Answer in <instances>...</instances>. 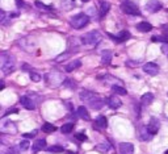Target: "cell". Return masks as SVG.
Wrapping results in <instances>:
<instances>
[{"mask_svg": "<svg viewBox=\"0 0 168 154\" xmlns=\"http://www.w3.org/2000/svg\"><path fill=\"white\" fill-rule=\"evenodd\" d=\"M100 41H101V34L97 30L88 32L82 37V43H84V45H97Z\"/></svg>", "mask_w": 168, "mask_h": 154, "instance_id": "3957f363", "label": "cell"}, {"mask_svg": "<svg viewBox=\"0 0 168 154\" xmlns=\"http://www.w3.org/2000/svg\"><path fill=\"white\" fill-rule=\"evenodd\" d=\"M74 126H75V122H66V124L62 125L60 132H62V133H64V134L71 133L72 129H74Z\"/></svg>", "mask_w": 168, "mask_h": 154, "instance_id": "603a6c76", "label": "cell"}, {"mask_svg": "<svg viewBox=\"0 0 168 154\" xmlns=\"http://www.w3.org/2000/svg\"><path fill=\"white\" fill-rule=\"evenodd\" d=\"M143 71L146 74H148V75H156V74L159 73V66L156 63L154 62H147L144 66H143Z\"/></svg>", "mask_w": 168, "mask_h": 154, "instance_id": "ba28073f", "label": "cell"}, {"mask_svg": "<svg viewBox=\"0 0 168 154\" xmlns=\"http://www.w3.org/2000/svg\"><path fill=\"white\" fill-rule=\"evenodd\" d=\"M112 90L114 91V94L116 95H126L127 94V91L123 88V87H121V86H112Z\"/></svg>", "mask_w": 168, "mask_h": 154, "instance_id": "4316f807", "label": "cell"}, {"mask_svg": "<svg viewBox=\"0 0 168 154\" xmlns=\"http://www.w3.org/2000/svg\"><path fill=\"white\" fill-rule=\"evenodd\" d=\"M16 4H17V7H19V8H21V7L25 6V3L23 2V0H16Z\"/></svg>", "mask_w": 168, "mask_h": 154, "instance_id": "f35d334b", "label": "cell"}, {"mask_svg": "<svg viewBox=\"0 0 168 154\" xmlns=\"http://www.w3.org/2000/svg\"><path fill=\"white\" fill-rule=\"evenodd\" d=\"M88 104H89V107L93 108V109H101V108H103V105L105 104V100L97 96L96 99H93L91 103H88Z\"/></svg>", "mask_w": 168, "mask_h": 154, "instance_id": "2e32d148", "label": "cell"}, {"mask_svg": "<svg viewBox=\"0 0 168 154\" xmlns=\"http://www.w3.org/2000/svg\"><path fill=\"white\" fill-rule=\"evenodd\" d=\"M46 150H47L49 153H62V152L64 150V148L60 146V145H53V146L47 148Z\"/></svg>", "mask_w": 168, "mask_h": 154, "instance_id": "484cf974", "label": "cell"}, {"mask_svg": "<svg viewBox=\"0 0 168 154\" xmlns=\"http://www.w3.org/2000/svg\"><path fill=\"white\" fill-rule=\"evenodd\" d=\"M137 29H138L139 32L147 33V32H151V30H152V25L150 23H147V21H142V23L137 24Z\"/></svg>", "mask_w": 168, "mask_h": 154, "instance_id": "9a60e30c", "label": "cell"}, {"mask_svg": "<svg viewBox=\"0 0 168 154\" xmlns=\"http://www.w3.org/2000/svg\"><path fill=\"white\" fill-rule=\"evenodd\" d=\"M134 153V146L130 142H122L120 144V154H133Z\"/></svg>", "mask_w": 168, "mask_h": 154, "instance_id": "4fadbf2b", "label": "cell"}, {"mask_svg": "<svg viewBox=\"0 0 168 154\" xmlns=\"http://www.w3.org/2000/svg\"><path fill=\"white\" fill-rule=\"evenodd\" d=\"M46 78V82L49 86H53V87H57L62 85V83H64L66 79H63V75L59 73H50V74H46L45 75Z\"/></svg>", "mask_w": 168, "mask_h": 154, "instance_id": "5b68a950", "label": "cell"}, {"mask_svg": "<svg viewBox=\"0 0 168 154\" xmlns=\"http://www.w3.org/2000/svg\"><path fill=\"white\" fill-rule=\"evenodd\" d=\"M19 148L21 149V150H28L29 149V141H26V140H24V141H21Z\"/></svg>", "mask_w": 168, "mask_h": 154, "instance_id": "836d02e7", "label": "cell"}, {"mask_svg": "<svg viewBox=\"0 0 168 154\" xmlns=\"http://www.w3.org/2000/svg\"><path fill=\"white\" fill-rule=\"evenodd\" d=\"M109 9H110V4L108 2H105V0H101L100 2V17L107 15Z\"/></svg>", "mask_w": 168, "mask_h": 154, "instance_id": "ffe728a7", "label": "cell"}, {"mask_svg": "<svg viewBox=\"0 0 168 154\" xmlns=\"http://www.w3.org/2000/svg\"><path fill=\"white\" fill-rule=\"evenodd\" d=\"M138 63H139L138 61H137V62H130V61H127V62H126V65H129V66H137Z\"/></svg>", "mask_w": 168, "mask_h": 154, "instance_id": "ab89813d", "label": "cell"}, {"mask_svg": "<svg viewBox=\"0 0 168 154\" xmlns=\"http://www.w3.org/2000/svg\"><path fill=\"white\" fill-rule=\"evenodd\" d=\"M42 149H46V140H37L36 142L32 145V150L34 153H38L39 150H42Z\"/></svg>", "mask_w": 168, "mask_h": 154, "instance_id": "5bb4252c", "label": "cell"}, {"mask_svg": "<svg viewBox=\"0 0 168 154\" xmlns=\"http://www.w3.org/2000/svg\"><path fill=\"white\" fill-rule=\"evenodd\" d=\"M71 25H72V28L75 29H82L84 28L88 23H89V17H88L87 13H78L76 16H74L72 19H71Z\"/></svg>", "mask_w": 168, "mask_h": 154, "instance_id": "7a4b0ae2", "label": "cell"}, {"mask_svg": "<svg viewBox=\"0 0 168 154\" xmlns=\"http://www.w3.org/2000/svg\"><path fill=\"white\" fill-rule=\"evenodd\" d=\"M75 137H76V138L79 140V141H83V142L88 140L87 134H86V133H83V132H79V133H76V134H75Z\"/></svg>", "mask_w": 168, "mask_h": 154, "instance_id": "1f68e13d", "label": "cell"}, {"mask_svg": "<svg viewBox=\"0 0 168 154\" xmlns=\"http://www.w3.org/2000/svg\"><path fill=\"white\" fill-rule=\"evenodd\" d=\"M121 9L123 13L126 15H133V16H139L141 12H139V8L137 7V4H134L130 0H126L121 4Z\"/></svg>", "mask_w": 168, "mask_h": 154, "instance_id": "277c9868", "label": "cell"}, {"mask_svg": "<svg viewBox=\"0 0 168 154\" xmlns=\"http://www.w3.org/2000/svg\"><path fill=\"white\" fill-rule=\"evenodd\" d=\"M110 37H112L113 41L116 42H123V41H127V39H130L131 34L130 32H127V30H122V32H120L117 34V36H113V34H109Z\"/></svg>", "mask_w": 168, "mask_h": 154, "instance_id": "30bf717a", "label": "cell"}, {"mask_svg": "<svg viewBox=\"0 0 168 154\" xmlns=\"http://www.w3.org/2000/svg\"><path fill=\"white\" fill-rule=\"evenodd\" d=\"M62 6L64 7V9H71L75 6V0H62Z\"/></svg>", "mask_w": 168, "mask_h": 154, "instance_id": "f1b7e54d", "label": "cell"}, {"mask_svg": "<svg viewBox=\"0 0 168 154\" xmlns=\"http://www.w3.org/2000/svg\"><path fill=\"white\" fill-rule=\"evenodd\" d=\"M82 2H83V3H88V2H89V0H82Z\"/></svg>", "mask_w": 168, "mask_h": 154, "instance_id": "60d3db41", "label": "cell"}, {"mask_svg": "<svg viewBox=\"0 0 168 154\" xmlns=\"http://www.w3.org/2000/svg\"><path fill=\"white\" fill-rule=\"evenodd\" d=\"M105 103H107L112 109H117L122 105V102L120 99H117L116 96H110V98H108L107 100H105Z\"/></svg>", "mask_w": 168, "mask_h": 154, "instance_id": "7c38bea8", "label": "cell"}, {"mask_svg": "<svg viewBox=\"0 0 168 154\" xmlns=\"http://www.w3.org/2000/svg\"><path fill=\"white\" fill-rule=\"evenodd\" d=\"M164 154H168V150H167V152H166V153H164Z\"/></svg>", "mask_w": 168, "mask_h": 154, "instance_id": "b9f144b4", "label": "cell"}, {"mask_svg": "<svg viewBox=\"0 0 168 154\" xmlns=\"http://www.w3.org/2000/svg\"><path fill=\"white\" fill-rule=\"evenodd\" d=\"M96 149H97V150H99V152H103V153H105V152H108L109 149H110V145H109L108 142H103V144L97 145Z\"/></svg>", "mask_w": 168, "mask_h": 154, "instance_id": "83f0119b", "label": "cell"}, {"mask_svg": "<svg viewBox=\"0 0 168 154\" xmlns=\"http://www.w3.org/2000/svg\"><path fill=\"white\" fill-rule=\"evenodd\" d=\"M34 4H36V6L39 8V9H43V11H51V9H53V8L47 7L46 4H43V3H41V2H38V0H37V2H34Z\"/></svg>", "mask_w": 168, "mask_h": 154, "instance_id": "f546056e", "label": "cell"}, {"mask_svg": "<svg viewBox=\"0 0 168 154\" xmlns=\"http://www.w3.org/2000/svg\"><path fill=\"white\" fill-rule=\"evenodd\" d=\"M0 66H2V71L4 75L12 73L15 70V59H13V57L8 55L7 53H2L0 54Z\"/></svg>", "mask_w": 168, "mask_h": 154, "instance_id": "6da1fadb", "label": "cell"}, {"mask_svg": "<svg viewBox=\"0 0 168 154\" xmlns=\"http://www.w3.org/2000/svg\"><path fill=\"white\" fill-rule=\"evenodd\" d=\"M112 57H113V54H112V51H110V50L103 51V55H101V63H103V65H109L110 62H112Z\"/></svg>", "mask_w": 168, "mask_h": 154, "instance_id": "ac0fdd59", "label": "cell"}, {"mask_svg": "<svg viewBox=\"0 0 168 154\" xmlns=\"http://www.w3.org/2000/svg\"><path fill=\"white\" fill-rule=\"evenodd\" d=\"M36 134H37V130H33V132H29V133H24V137L25 138H33V137H36Z\"/></svg>", "mask_w": 168, "mask_h": 154, "instance_id": "8d00e7d4", "label": "cell"}, {"mask_svg": "<svg viewBox=\"0 0 168 154\" xmlns=\"http://www.w3.org/2000/svg\"><path fill=\"white\" fill-rule=\"evenodd\" d=\"M97 94H95V92H92V91H87V90H84L82 91L80 94H79V98H80L82 102H87V103H91L93 99L97 98Z\"/></svg>", "mask_w": 168, "mask_h": 154, "instance_id": "52a82bcc", "label": "cell"}, {"mask_svg": "<svg viewBox=\"0 0 168 154\" xmlns=\"http://www.w3.org/2000/svg\"><path fill=\"white\" fill-rule=\"evenodd\" d=\"M141 100H142V103H143V104L148 105V104H151V103L154 102V95L151 94V92H146V94L142 95Z\"/></svg>", "mask_w": 168, "mask_h": 154, "instance_id": "7402d4cb", "label": "cell"}, {"mask_svg": "<svg viewBox=\"0 0 168 154\" xmlns=\"http://www.w3.org/2000/svg\"><path fill=\"white\" fill-rule=\"evenodd\" d=\"M30 79H32V81L33 82H39V81H41V75H39V74H37V73H30Z\"/></svg>", "mask_w": 168, "mask_h": 154, "instance_id": "d6a6232c", "label": "cell"}, {"mask_svg": "<svg viewBox=\"0 0 168 154\" xmlns=\"http://www.w3.org/2000/svg\"><path fill=\"white\" fill-rule=\"evenodd\" d=\"M42 130L45 132V133H53V132L57 130V126L53 125L51 122H45V124L42 125Z\"/></svg>", "mask_w": 168, "mask_h": 154, "instance_id": "d4e9b609", "label": "cell"}, {"mask_svg": "<svg viewBox=\"0 0 168 154\" xmlns=\"http://www.w3.org/2000/svg\"><path fill=\"white\" fill-rule=\"evenodd\" d=\"M11 113H19V109H17V108H9V109H8V111L3 115V117H5V116H8V115H11Z\"/></svg>", "mask_w": 168, "mask_h": 154, "instance_id": "d590c367", "label": "cell"}, {"mask_svg": "<svg viewBox=\"0 0 168 154\" xmlns=\"http://www.w3.org/2000/svg\"><path fill=\"white\" fill-rule=\"evenodd\" d=\"M78 115L80 116L82 118H84V120H89V113H88L87 108H86V107H83V105L78 108Z\"/></svg>", "mask_w": 168, "mask_h": 154, "instance_id": "cb8c5ba5", "label": "cell"}, {"mask_svg": "<svg viewBox=\"0 0 168 154\" xmlns=\"http://www.w3.org/2000/svg\"><path fill=\"white\" fill-rule=\"evenodd\" d=\"M95 125L99 126V128H107L108 126V118L105 116H97L96 121H95Z\"/></svg>", "mask_w": 168, "mask_h": 154, "instance_id": "44dd1931", "label": "cell"}, {"mask_svg": "<svg viewBox=\"0 0 168 154\" xmlns=\"http://www.w3.org/2000/svg\"><path fill=\"white\" fill-rule=\"evenodd\" d=\"M159 128H160V121H159L156 117H151V118H150V122H148V125H147V129L150 130V133H151L152 136L156 134Z\"/></svg>", "mask_w": 168, "mask_h": 154, "instance_id": "9c48e42d", "label": "cell"}, {"mask_svg": "<svg viewBox=\"0 0 168 154\" xmlns=\"http://www.w3.org/2000/svg\"><path fill=\"white\" fill-rule=\"evenodd\" d=\"M63 85H64V86H68V87H72V88H75V87H76V83H75L72 79H66Z\"/></svg>", "mask_w": 168, "mask_h": 154, "instance_id": "e575fe53", "label": "cell"}, {"mask_svg": "<svg viewBox=\"0 0 168 154\" xmlns=\"http://www.w3.org/2000/svg\"><path fill=\"white\" fill-rule=\"evenodd\" d=\"M139 138L142 140V141H150V140L152 138V134L150 133V130L147 129V126H143V128L141 129V133H139Z\"/></svg>", "mask_w": 168, "mask_h": 154, "instance_id": "e0dca14e", "label": "cell"}, {"mask_svg": "<svg viewBox=\"0 0 168 154\" xmlns=\"http://www.w3.org/2000/svg\"><path fill=\"white\" fill-rule=\"evenodd\" d=\"M162 3L158 2V0H150V2L146 3V11L150 13H155L158 11L162 9Z\"/></svg>", "mask_w": 168, "mask_h": 154, "instance_id": "8992f818", "label": "cell"}, {"mask_svg": "<svg viewBox=\"0 0 168 154\" xmlns=\"http://www.w3.org/2000/svg\"><path fill=\"white\" fill-rule=\"evenodd\" d=\"M82 66V62L79 59H74L72 62H70L67 66H66V71L67 73H71V71H74V70H76V69H79Z\"/></svg>", "mask_w": 168, "mask_h": 154, "instance_id": "d6986e66", "label": "cell"}, {"mask_svg": "<svg viewBox=\"0 0 168 154\" xmlns=\"http://www.w3.org/2000/svg\"><path fill=\"white\" fill-rule=\"evenodd\" d=\"M151 39L154 42H168V38H166V37H162V36H154V37H151Z\"/></svg>", "mask_w": 168, "mask_h": 154, "instance_id": "4dcf8cb0", "label": "cell"}, {"mask_svg": "<svg viewBox=\"0 0 168 154\" xmlns=\"http://www.w3.org/2000/svg\"><path fill=\"white\" fill-rule=\"evenodd\" d=\"M162 51L164 53V54H168V45L167 43H164V45L162 46Z\"/></svg>", "mask_w": 168, "mask_h": 154, "instance_id": "74e56055", "label": "cell"}, {"mask_svg": "<svg viewBox=\"0 0 168 154\" xmlns=\"http://www.w3.org/2000/svg\"><path fill=\"white\" fill-rule=\"evenodd\" d=\"M20 103H21V105H23L24 108L29 109V111H32V109L36 108V105H34V103H33V100L30 99L29 96H21V98H20Z\"/></svg>", "mask_w": 168, "mask_h": 154, "instance_id": "8fae6325", "label": "cell"}]
</instances>
